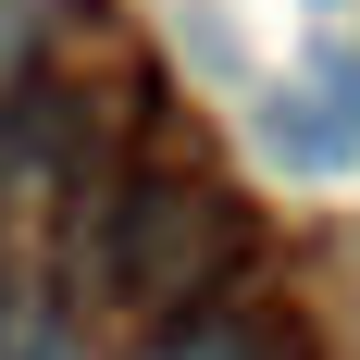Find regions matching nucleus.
<instances>
[{"mask_svg":"<svg viewBox=\"0 0 360 360\" xmlns=\"http://www.w3.org/2000/svg\"><path fill=\"white\" fill-rule=\"evenodd\" d=\"M149 360H311V348H298L286 311H261V298H249V311H186Z\"/></svg>","mask_w":360,"mask_h":360,"instance_id":"2","label":"nucleus"},{"mask_svg":"<svg viewBox=\"0 0 360 360\" xmlns=\"http://www.w3.org/2000/svg\"><path fill=\"white\" fill-rule=\"evenodd\" d=\"M249 261V212L224 186H186V174H149L124 212H112V286L137 311H212V286Z\"/></svg>","mask_w":360,"mask_h":360,"instance_id":"1","label":"nucleus"}]
</instances>
